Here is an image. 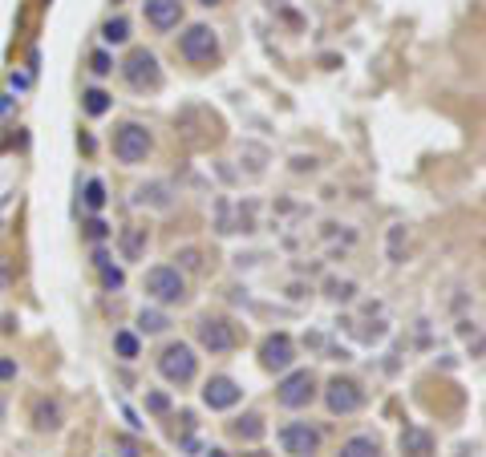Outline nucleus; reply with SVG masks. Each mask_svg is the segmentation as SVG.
Wrapping results in <instances>:
<instances>
[{
	"label": "nucleus",
	"instance_id": "f257e3e1",
	"mask_svg": "<svg viewBox=\"0 0 486 457\" xmlns=\"http://www.w3.org/2000/svg\"><path fill=\"white\" fill-rule=\"evenodd\" d=\"M158 372L171 384H191V381H195V372H199V356H195V348L183 344V340H171V344L158 352Z\"/></svg>",
	"mask_w": 486,
	"mask_h": 457
},
{
	"label": "nucleus",
	"instance_id": "f03ea898",
	"mask_svg": "<svg viewBox=\"0 0 486 457\" xmlns=\"http://www.w3.org/2000/svg\"><path fill=\"white\" fill-rule=\"evenodd\" d=\"M122 77H126V86L130 89L150 93V89L162 86V65L150 49H130V57L122 61Z\"/></svg>",
	"mask_w": 486,
	"mask_h": 457
},
{
	"label": "nucleus",
	"instance_id": "7ed1b4c3",
	"mask_svg": "<svg viewBox=\"0 0 486 457\" xmlns=\"http://www.w3.org/2000/svg\"><path fill=\"white\" fill-rule=\"evenodd\" d=\"M150 150H154V138H150V130L142 122L118 125V134H113V154H118V162L138 166V162L150 158Z\"/></svg>",
	"mask_w": 486,
	"mask_h": 457
},
{
	"label": "nucleus",
	"instance_id": "20e7f679",
	"mask_svg": "<svg viewBox=\"0 0 486 457\" xmlns=\"http://www.w3.org/2000/svg\"><path fill=\"white\" fill-rule=\"evenodd\" d=\"M178 53L187 57L191 65H215L219 61V37H215L211 25H191L183 37H178Z\"/></svg>",
	"mask_w": 486,
	"mask_h": 457
},
{
	"label": "nucleus",
	"instance_id": "39448f33",
	"mask_svg": "<svg viewBox=\"0 0 486 457\" xmlns=\"http://www.w3.org/2000/svg\"><path fill=\"white\" fill-rule=\"evenodd\" d=\"M146 296L158 299V304H183L187 299V279L178 275V267L158 263V267L146 272Z\"/></svg>",
	"mask_w": 486,
	"mask_h": 457
},
{
	"label": "nucleus",
	"instance_id": "423d86ee",
	"mask_svg": "<svg viewBox=\"0 0 486 457\" xmlns=\"http://www.w3.org/2000/svg\"><path fill=\"white\" fill-rule=\"evenodd\" d=\"M324 405H328L333 417H349V413H357V409L365 405L361 381H353V376H333L328 389H324Z\"/></svg>",
	"mask_w": 486,
	"mask_h": 457
},
{
	"label": "nucleus",
	"instance_id": "0eeeda50",
	"mask_svg": "<svg viewBox=\"0 0 486 457\" xmlns=\"http://www.w3.org/2000/svg\"><path fill=\"white\" fill-rule=\"evenodd\" d=\"M195 336H199V344L207 348L211 356H223V352H231V348L239 344L236 324L223 320V316H203V320L195 324Z\"/></svg>",
	"mask_w": 486,
	"mask_h": 457
},
{
	"label": "nucleus",
	"instance_id": "6e6552de",
	"mask_svg": "<svg viewBox=\"0 0 486 457\" xmlns=\"http://www.w3.org/2000/svg\"><path fill=\"white\" fill-rule=\"evenodd\" d=\"M275 401L284 409H304L316 401V376H312L308 369H296V372H288L284 381L275 384Z\"/></svg>",
	"mask_w": 486,
	"mask_h": 457
},
{
	"label": "nucleus",
	"instance_id": "1a4fd4ad",
	"mask_svg": "<svg viewBox=\"0 0 486 457\" xmlns=\"http://www.w3.org/2000/svg\"><path fill=\"white\" fill-rule=\"evenodd\" d=\"M320 441H324L320 429L308 425V421H292V425L280 429V445H284V453H292V457H312L320 449Z\"/></svg>",
	"mask_w": 486,
	"mask_h": 457
},
{
	"label": "nucleus",
	"instance_id": "9d476101",
	"mask_svg": "<svg viewBox=\"0 0 486 457\" xmlns=\"http://www.w3.org/2000/svg\"><path fill=\"white\" fill-rule=\"evenodd\" d=\"M260 364L268 372H288L296 364V344H292V336L284 332H272L268 340L260 344Z\"/></svg>",
	"mask_w": 486,
	"mask_h": 457
},
{
	"label": "nucleus",
	"instance_id": "9b49d317",
	"mask_svg": "<svg viewBox=\"0 0 486 457\" xmlns=\"http://www.w3.org/2000/svg\"><path fill=\"white\" fill-rule=\"evenodd\" d=\"M239 396H243V389H239L231 376H211V381L203 384V405L215 409V413H223V409H236L239 405Z\"/></svg>",
	"mask_w": 486,
	"mask_h": 457
},
{
	"label": "nucleus",
	"instance_id": "f8f14e48",
	"mask_svg": "<svg viewBox=\"0 0 486 457\" xmlns=\"http://www.w3.org/2000/svg\"><path fill=\"white\" fill-rule=\"evenodd\" d=\"M142 9H146V25L158 33H171L183 21V0H146Z\"/></svg>",
	"mask_w": 486,
	"mask_h": 457
},
{
	"label": "nucleus",
	"instance_id": "ddd939ff",
	"mask_svg": "<svg viewBox=\"0 0 486 457\" xmlns=\"http://www.w3.org/2000/svg\"><path fill=\"white\" fill-rule=\"evenodd\" d=\"M134 207L171 210V207H175V190H171V183H142L134 190Z\"/></svg>",
	"mask_w": 486,
	"mask_h": 457
},
{
	"label": "nucleus",
	"instance_id": "4468645a",
	"mask_svg": "<svg viewBox=\"0 0 486 457\" xmlns=\"http://www.w3.org/2000/svg\"><path fill=\"white\" fill-rule=\"evenodd\" d=\"M398 445H401V453L405 457H430L434 453V433L422 429V425H405Z\"/></svg>",
	"mask_w": 486,
	"mask_h": 457
},
{
	"label": "nucleus",
	"instance_id": "2eb2a0df",
	"mask_svg": "<svg viewBox=\"0 0 486 457\" xmlns=\"http://www.w3.org/2000/svg\"><path fill=\"white\" fill-rule=\"evenodd\" d=\"M118 247H122L126 260H142V251H146V227H126L122 235H118Z\"/></svg>",
	"mask_w": 486,
	"mask_h": 457
},
{
	"label": "nucleus",
	"instance_id": "dca6fc26",
	"mask_svg": "<svg viewBox=\"0 0 486 457\" xmlns=\"http://www.w3.org/2000/svg\"><path fill=\"white\" fill-rule=\"evenodd\" d=\"M33 421H37L41 433H57L61 429V405H57V401H41V405L33 409Z\"/></svg>",
	"mask_w": 486,
	"mask_h": 457
},
{
	"label": "nucleus",
	"instance_id": "f3484780",
	"mask_svg": "<svg viewBox=\"0 0 486 457\" xmlns=\"http://www.w3.org/2000/svg\"><path fill=\"white\" fill-rule=\"evenodd\" d=\"M337 457H381V445L373 441V437H365V433H357V437H349V441L340 445Z\"/></svg>",
	"mask_w": 486,
	"mask_h": 457
},
{
	"label": "nucleus",
	"instance_id": "a211bd4d",
	"mask_svg": "<svg viewBox=\"0 0 486 457\" xmlns=\"http://www.w3.org/2000/svg\"><path fill=\"white\" fill-rule=\"evenodd\" d=\"M166 328H171V316H166V312H158V308H142V312H138V332L162 336Z\"/></svg>",
	"mask_w": 486,
	"mask_h": 457
},
{
	"label": "nucleus",
	"instance_id": "6ab92c4d",
	"mask_svg": "<svg viewBox=\"0 0 486 457\" xmlns=\"http://www.w3.org/2000/svg\"><path fill=\"white\" fill-rule=\"evenodd\" d=\"M231 433H236L239 441H260L263 437V417L260 413H243L239 421H231Z\"/></svg>",
	"mask_w": 486,
	"mask_h": 457
},
{
	"label": "nucleus",
	"instance_id": "aec40b11",
	"mask_svg": "<svg viewBox=\"0 0 486 457\" xmlns=\"http://www.w3.org/2000/svg\"><path fill=\"white\" fill-rule=\"evenodd\" d=\"M110 106H113V101H110V93H106V89H86V93H81V110H86L89 118H101Z\"/></svg>",
	"mask_w": 486,
	"mask_h": 457
},
{
	"label": "nucleus",
	"instance_id": "412c9836",
	"mask_svg": "<svg viewBox=\"0 0 486 457\" xmlns=\"http://www.w3.org/2000/svg\"><path fill=\"white\" fill-rule=\"evenodd\" d=\"M101 41H106V45H126V41H130V21H126V16L106 21V25H101Z\"/></svg>",
	"mask_w": 486,
	"mask_h": 457
},
{
	"label": "nucleus",
	"instance_id": "4be33fe9",
	"mask_svg": "<svg viewBox=\"0 0 486 457\" xmlns=\"http://www.w3.org/2000/svg\"><path fill=\"white\" fill-rule=\"evenodd\" d=\"M113 352L122 360H134L138 356V336L134 332H113Z\"/></svg>",
	"mask_w": 486,
	"mask_h": 457
},
{
	"label": "nucleus",
	"instance_id": "5701e85b",
	"mask_svg": "<svg viewBox=\"0 0 486 457\" xmlns=\"http://www.w3.org/2000/svg\"><path fill=\"white\" fill-rule=\"evenodd\" d=\"M357 296V284L353 279H328V299H337V304H349Z\"/></svg>",
	"mask_w": 486,
	"mask_h": 457
},
{
	"label": "nucleus",
	"instance_id": "b1692460",
	"mask_svg": "<svg viewBox=\"0 0 486 457\" xmlns=\"http://www.w3.org/2000/svg\"><path fill=\"white\" fill-rule=\"evenodd\" d=\"M98 267H101V284L110 287V292H118V287L126 284V275L118 272V267H110V263H106V255H101V251H98Z\"/></svg>",
	"mask_w": 486,
	"mask_h": 457
},
{
	"label": "nucleus",
	"instance_id": "393cba45",
	"mask_svg": "<svg viewBox=\"0 0 486 457\" xmlns=\"http://www.w3.org/2000/svg\"><path fill=\"white\" fill-rule=\"evenodd\" d=\"M86 207L89 210L106 207V186H101V178H89V183H86Z\"/></svg>",
	"mask_w": 486,
	"mask_h": 457
},
{
	"label": "nucleus",
	"instance_id": "a878e982",
	"mask_svg": "<svg viewBox=\"0 0 486 457\" xmlns=\"http://www.w3.org/2000/svg\"><path fill=\"white\" fill-rule=\"evenodd\" d=\"M110 69H113V61H110V53H106V49H98L93 57H89V73H93V77H106Z\"/></svg>",
	"mask_w": 486,
	"mask_h": 457
},
{
	"label": "nucleus",
	"instance_id": "bb28decb",
	"mask_svg": "<svg viewBox=\"0 0 486 457\" xmlns=\"http://www.w3.org/2000/svg\"><path fill=\"white\" fill-rule=\"evenodd\" d=\"M146 409L150 413H166V409H171V396L166 393H146Z\"/></svg>",
	"mask_w": 486,
	"mask_h": 457
},
{
	"label": "nucleus",
	"instance_id": "cd10ccee",
	"mask_svg": "<svg viewBox=\"0 0 486 457\" xmlns=\"http://www.w3.org/2000/svg\"><path fill=\"white\" fill-rule=\"evenodd\" d=\"M401 235H405L401 227H393V231H389V260H393V263L401 260Z\"/></svg>",
	"mask_w": 486,
	"mask_h": 457
},
{
	"label": "nucleus",
	"instance_id": "c85d7f7f",
	"mask_svg": "<svg viewBox=\"0 0 486 457\" xmlns=\"http://www.w3.org/2000/svg\"><path fill=\"white\" fill-rule=\"evenodd\" d=\"M86 235L89 239H106L110 231H106V222H101V219H93V222H86Z\"/></svg>",
	"mask_w": 486,
	"mask_h": 457
},
{
	"label": "nucleus",
	"instance_id": "c756f323",
	"mask_svg": "<svg viewBox=\"0 0 486 457\" xmlns=\"http://www.w3.org/2000/svg\"><path fill=\"white\" fill-rule=\"evenodd\" d=\"M16 376V360H0V381H13Z\"/></svg>",
	"mask_w": 486,
	"mask_h": 457
},
{
	"label": "nucleus",
	"instance_id": "7c9ffc66",
	"mask_svg": "<svg viewBox=\"0 0 486 457\" xmlns=\"http://www.w3.org/2000/svg\"><path fill=\"white\" fill-rule=\"evenodd\" d=\"M118 449H122V457H138V445H134V441H126V437L118 441Z\"/></svg>",
	"mask_w": 486,
	"mask_h": 457
},
{
	"label": "nucleus",
	"instance_id": "2f4dec72",
	"mask_svg": "<svg viewBox=\"0 0 486 457\" xmlns=\"http://www.w3.org/2000/svg\"><path fill=\"white\" fill-rule=\"evenodd\" d=\"M9 275H13V263H9V260H0V287L9 284Z\"/></svg>",
	"mask_w": 486,
	"mask_h": 457
},
{
	"label": "nucleus",
	"instance_id": "473e14b6",
	"mask_svg": "<svg viewBox=\"0 0 486 457\" xmlns=\"http://www.w3.org/2000/svg\"><path fill=\"white\" fill-rule=\"evenodd\" d=\"M199 4H207V9H215V4H223V0H199Z\"/></svg>",
	"mask_w": 486,
	"mask_h": 457
},
{
	"label": "nucleus",
	"instance_id": "72a5a7b5",
	"mask_svg": "<svg viewBox=\"0 0 486 457\" xmlns=\"http://www.w3.org/2000/svg\"><path fill=\"white\" fill-rule=\"evenodd\" d=\"M207 457H227V453H223V449H211V453H207Z\"/></svg>",
	"mask_w": 486,
	"mask_h": 457
},
{
	"label": "nucleus",
	"instance_id": "f704fd0d",
	"mask_svg": "<svg viewBox=\"0 0 486 457\" xmlns=\"http://www.w3.org/2000/svg\"><path fill=\"white\" fill-rule=\"evenodd\" d=\"M0 413H4V405H0Z\"/></svg>",
	"mask_w": 486,
	"mask_h": 457
}]
</instances>
